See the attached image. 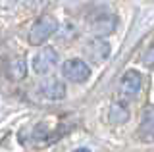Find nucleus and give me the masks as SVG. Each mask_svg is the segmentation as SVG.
<instances>
[{
    "mask_svg": "<svg viewBox=\"0 0 154 152\" xmlns=\"http://www.w3.org/2000/svg\"><path fill=\"white\" fill-rule=\"evenodd\" d=\"M58 29V21L52 16H41L38 20L33 23L31 31H29V44L38 46L45 41H48Z\"/></svg>",
    "mask_w": 154,
    "mask_h": 152,
    "instance_id": "f257e3e1",
    "label": "nucleus"
},
{
    "mask_svg": "<svg viewBox=\"0 0 154 152\" xmlns=\"http://www.w3.org/2000/svg\"><path fill=\"white\" fill-rule=\"evenodd\" d=\"M143 64L144 65H154V44L143 54Z\"/></svg>",
    "mask_w": 154,
    "mask_h": 152,
    "instance_id": "f8f14e48",
    "label": "nucleus"
},
{
    "mask_svg": "<svg viewBox=\"0 0 154 152\" xmlns=\"http://www.w3.org/2000/svg\"><path fill=\"white\" fill-rule=\"evenodd\" d=\"M41 94L48 100H62L66 96V85L58 79H46L45 83L41 85Z\"/></svg>",
    "mask_w": 154,
    "mask_h": 152,
    "instance_id": "0eeeda50",
    "label": "nucleus"
},
{
    "mask_svg": "<svg viewBox=\"0 0 154 152\" xmlns=\"http://www.w3.org/2000/svg\"><path fill=\"white\" fill-rule=\"evenodd\" d=\"M31 65L37 75H48L58 65V52L52 46H45L42 50H38L35 54Z\"/></svg>",
    "mask_w": 154,
    "mask_h": 152,
    "instance_id": "f03ea898",
    "label": "nucleus"
},
{
    "mask_svg": "<svg viewBox=\"0 0 154 152\" xmlns=\"http://www.w3.org/2000/svg\"><path fill=\"white\" fill-rule=\"evenodd\" d=\"M85 52L93 62L100 64V62H104L110 56V44L106 41H102V39H94V41H91L89 44H87Z\"/></svg>",
    "mask_w": 154,
    "mask_h": 152,
    "instance_id": "423d86ee",
    "label": "nucleus"
},
{
    "mask_svg": "<svg viewBox=\"0 0 154 152\" xmlns=\"http://www.w3.org/2000/svg\"><path fill=\"white\" fill-rule=\"evenodd\" d=\"M62 71H64V77H67L73 83H85L91 77V68L79 58H71V60L64 62Z\"/></svg>",
    "mask_w": 154,
    "mask_h": 152,
    "instance_id": "7ed1b4c3",
    "label": "nucleus"
},
{
    "mask_svg": "<svg viewBox=\"0 0 154 152\" xmlns=\"http://www.w3.org/2000/svg\"><path fill=\"white\" fill-rule=\"evenodd\" d=\"M116 23H118V20L112 14H98L89 21V31L96 37H104L116 29Z\"/></svg>",
    "mask_w": 154,
    "mask_h": 152,
    "instance_id": "39448f33",
    "label": "nucleus"
},
{
    "mask_svg": "<svg viewBox=\"0 0 154 152\" xmlns=\"http://www.w3.org/2000/svg\"><path fill=\"white\" fill-rule=\"evenodd\" d=\"M139 135L144 141H154V106H148L144 110L141 127H139Z\"/></svg>",
    "mask_w": 154,
    "mask_h": 152,
    "instance_id": "6e6552de",
    "label": "nucleus"
},
{
    "mask_svg": "<svg viewBox=\"0 0 154 152\" xmlns=\"http://www.w3.org/2000/svg\"><path fill=\"white\" fill-rule=\"evenodd\" d=\"M75 152H91V150H89V148H77Z\"/></svg>",
    "mask_w": 154,
    "mask_h": 152,
    "instance_id": "4468645a",
    "label": "nucleus"
},
{
    "mask_svg": "<svg viewBox=\"0 0 154 152\" xmlns=\"http://www.w3.org/2000/svg\"><path fill=\"white\" fill-rule=\"evenodd\" d=\"M108 120H110V123H114V125L125 123V121L129 120V112H127V108H125L123 104H119V102L112 104V108H110V112H108Z\"/></svg>",
    "mask_w": 154,
    "mask_h": 152,
    "instance_id": "9d476101",
    "label": "nucleus"
},
{
    "mask_svg": "<svg viewBox=\"0 0 154 152\" xmlns=\"http://www.w3.org/2000/svg\"><path fill=\"white\" fill-rule=\"evenodd\" d=\"M141 85H143V79H141V73L135 69H129L123 73L122 77V83H119V93H122L123 98H135L141 91Z\"/></svg>",
    "mask_w": 154,
    "mask_h": 152,
    "instance_id": "20e7f679",
    "label": "nucleus"
},
{
    "mask_svg": "<svg viewBox=\"0 0 154 152\" xmlns=\"http://www.w3.org/2000/svg\"><path fill=\"white\" fill-rule=\"evenodd\" d=\"M27 73V64L23 58H12L8 62V75L10 79H14V81H19V79H23Z\"/></svg>",
    "mask_w": 154,
    "mask_h": 152,
    "instance_id": "1a4fd4ad",
    "label": "nucleus"
},
{
    "mask_svg": "<svg viewBox=\"0 0 154 152\" xmlns=\"http://www.w3.org/2000/svg\"><path fill=\"white\" fill-rule=\"evenodd\" d=\"M17 0H0V10H10Z\"/></svg>",
    "mask_w": 154,
    "mask_h": 152,
    "instance_id": "ddd939ff",
    "label": "nucleus"
},
{
    "mask_svg": "<svg viewBox=\"0 0 154 152\" xmlns=\"http://www.w3.org/2000/svg\"><path fill=\"white\" fill-rule=\"evenodd\" d=\"M46 2L48 0H21V6L27 12H41Z\"/></svg>",
    "mask_w": 154,
    "mask_h": 152,
    "instance_id": "9b49d317",
    "label": "nucleus"
}]
</instances>
